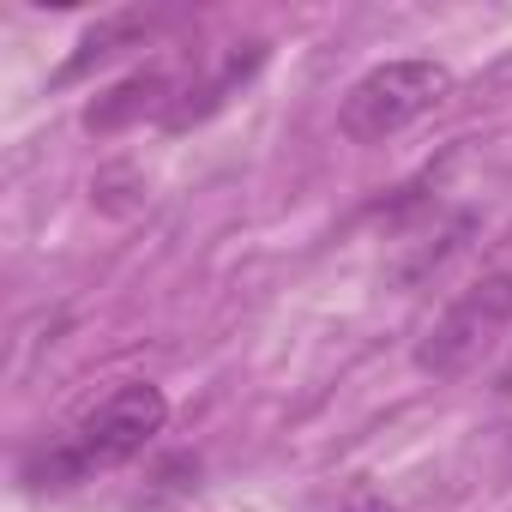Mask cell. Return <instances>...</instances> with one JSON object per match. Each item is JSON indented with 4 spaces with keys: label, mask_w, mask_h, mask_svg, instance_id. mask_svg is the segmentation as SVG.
I'll use <instances>...</instances> for the list:
<instances>
[{
    "label": "cell",
    "mask_w": 512,
    "mask_h": 512,
    "mask_svg": "<svg viewBox=\"0 0 512 512\" xmlns=\"http://www.w3.org/2000/svg\"><path fill=\"white\" fill-rule=\"evenodd\" d=\"M500 398H512V362L500 368Z\"/></svg>",
    "instance_id": "8992f818"
},
{
    "label": "cell",
    "mask_w": 512,
    "mask_h": 512,
    "mask_svg": "<svg viewBox=\"0 0 512 512\" xmlns=\"http://www.w3.org/2000/svg\"><path fill=\"white\" fill-rule=\"evenodd\" d=\"M163 422H169L163 392L145 386V380H127V386H115L103 404H91L73 422V434L49 458V476L55 482H79V476H97V470H121L163 434Z\"/></svg>",
    "instance_id": "6da1fadb"
},
{
    "label": "cell",
    "mask_w": 512,
    "mask_h": 512,
    "mask_svg": "<svg viewBox=\"0 0 512 512\" xmlns=\"http://www.w3.org/2000/svg\"><path fill=\"white\" fill-rule=\"evenodd\" d=\"M157 25H163L157 13H109V19H97V25L85 31L79 55L61 67V79H79L85 67H97V61H109V55H121V49H139V43L157 31Z\"/></svg>",
    "instance_id": "5b68a950"
},
{
    "label": "cell",
    "mask_w": 512,
    "mask_h": 512,
    "mask_svg": "<svg viewBox=\"0 0 512 512\" xmlns=\"http://www.w3.org/2000/svg\"><path fill=\"white\" fill-rule=\"evenodd\" d=\"M452 97V73L440 61H380L368 67L350 91H344V109H338V127L356 139V145H380L392 133H404L410 121L434 115L440 103Z\"/></svg>",
    "instance_id": "7a4b0ae2"
},
{
    "label": "cell",
    "mask_w": 512,
    "mask_h": 512,
    "mask_svg": "<svg viewBox=\"0 0 512 512\" xmlns=\"http://www.w3.org/2000/svg\"><path fill=\"white\" fill-rule=\"evenodd\" d=\"M506 326H512V272H482V278H476L470 290H458V296L440 308V320L422 332L416 368L434 374V380H458V374H470V368L500 344Z\"/></svg>",
    "instance_id": "3957f363"
},
{
    "label": "cell",
    "mask_w": 512,
    "mask_h": 512,
    "mask_svg": "<svg viewBox=\"0 0 512 512\" xmlns=\"http://www.w3.org/2000/svg\"><path fill=\"white\" fill-rule=\"evenodd\" d=\"M163 103H169V73H163V67H139V73H127L121 85L97 91V103L85 109V127H91V133H127V127L151 121Z\"/></svg>",
    "instance_id": "277c9868"
}]
</instances>
